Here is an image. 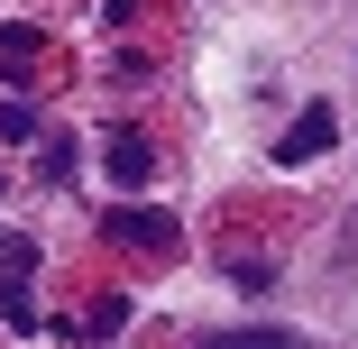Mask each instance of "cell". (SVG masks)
Wrapping results in <instances>:
<instances>
[{
  "label": "cell",
  "instance_id": "3",
  "mask_svg": "<svg viewBox=\"0 0 358 349\" xmlns=\"http://www.w3.org/2000/svg\"><path fill=\"white\" fill-rule=\"evenodd\" d=\"M101 166H110L120 193H138V184L157 175V157H148V138H138V129H110V138H101Z\"/></svg>",
  "mask_w": 358,
  "mask_h": 349
},
{
  "label": "cell",
  "instance_id": "1",
  "mask_svg": "<svg viewBox=\"0 0 358 349\" xmlns=\"http://www.w3.org/2000/svg\"><path fill=\"white\" fill-rule=\"evenodd\" d=\"M331 138H340V111H331V101L294 111V129L275 138V166H313V157H331Z\"/></svg>",
  "mask_w": 358,
  "mask_h": 349
},
{
  "label": "cell",
  "instance_id": "5",
  "mask_svg": "<svg viewBox=\"0 0 358 349\" xmlns=\"http://www.w3.org/2000/svg\"><path fill=\"white\" fill-rule=\"evenodd\" d=\"M46 28H0V74H19V64H37Z\"/></svg>",
  "mask_w": 358,
  "mask_h": 349
},
{
  "label": "cell",
  "instance_id": "4",
  "mask_svg": "<svg viewBox=\"0 0 358 349\" xmlns=\"http://www.w3.org/2000/svg\"><path fill=\"white\" fill-rule=\"evenodd\" d=\"M202 349H313V340L285 322H239V331H202Z\"/></svg>",
  "mask_w": 358,
  "mask_h": 349
},
{
  "label": "cell",
  "instance_id": "7",
  "mask_svg": "<svg viewBox=\"0 0 358 349\" xmlns=\"http://www.w3.org/2000/svg\"><path fill=\"white\" fill-rule=\"evenodd\" d=\"M0 138H37V111L28 101H0Z\"/></svg>",
  "mask_w": 358,
  "mask_h": 349
},
{
  "label": "cell",
  "instance_id": "2",
  "mask_svg": "<svg viewBox=\"0 0 358 349\" xmlns=\"http://www.w3.org/2000/svg\"><path fill=\"white\" fill-rule=\"evenodd\" d=\"M101 230H110L120 248H148V257H166V248H175V212H157V202H120Z\"/></svg>",
  "mask_w": 358,
  "mask_h": 349
},
{
  "label": "cell",
  "instance_id": "6",
  "mask_svg": "<svg viewBox=\"0 0 358 349\" xmlns=\"http://www.w3.org/2000/svg\"><path fill=\"white\" fill-rule=\"evenodd\" d=\"M37 175H46V184H64V175H74V148H64V138H46V157H37Z\"/></svg>",
  "mask_w": 358,
  "mask_h": 349
}]
</instances>
